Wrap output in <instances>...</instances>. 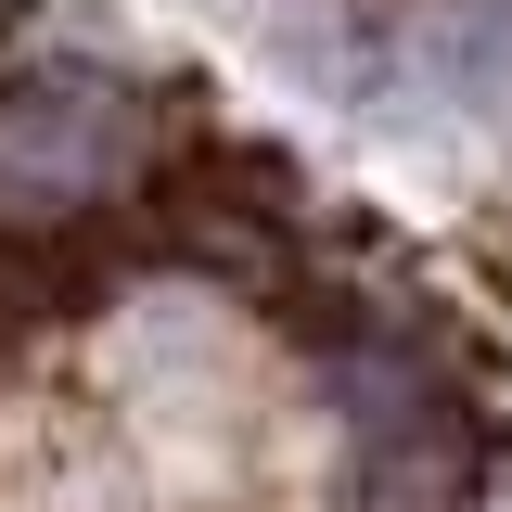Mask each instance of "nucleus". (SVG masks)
Returning a JSON list of instances; mask_svg holds the SVG:
<instances>
[{"label": "nucleus", "instance_id": "nucleus-1", "mask_svg": "<svg viewBox=\"0 0 512 512\" xmlns=\"http://www.w3.org/2000/svg\"><path fill=\"white\" fill-rule=\"evenodd\" d=\"M116 154H128L116 90H90V77H26V90H0V192L77 205V192L116 180Z\"/></svg>", "mask_w": 512, "mask_h": 512}]
</instances>
